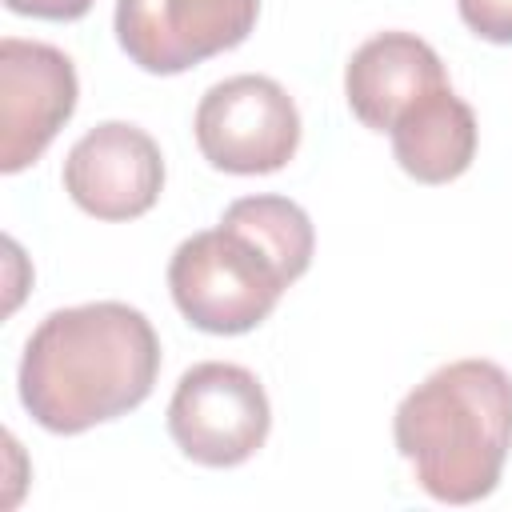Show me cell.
Segmentation results:
<instances>
[{
    "label": "cell",
    "instance_id": "obj_1",
    "mask_svg": "<svg viewBox=\"0 0 512 512\" xmlns=\"http://www.w3.org/2000/svg\"><path fill=\"white\" fill-rule=\"evenodd\" d=\"M160 376L152 320L120 300L48 312L20 356V404L56 432L76 436L140 408Z\"/></svg>",
    "mask_w": 512,
    "mask_h": 512
},
{
    "label": "cell",
    "instance_id": "obj_2",
    "mask_svg": "<svg viewBox=\"0 0 512 512\" xmlns=\"http://www.w3.org/2000/svg\"><path fill=\"white\" fill-rule=\"evenodd\" d=\"M312 220L288 196H240L216 228L192 232L168 260V288L184 320L212 336L264 324L312 264Z\"/></svg>",
    "mask_w": 512,
    "mask_h": 512
},
{
    "label": "cell",
    "instance_id": "obj_3",
    "mask_svg": "<svg viewBox=\"0 0 512 512\" xmlns=\"http://www.w3.org/2000/svg\"><path fill=\"white\" fill-rule=\"evenodd\" d=\"M392 436L432 500L476 504L512 452V376L496 360H452L400 400Z\"/></svg>",
    "mask_w": 512,
    "mask_h": 512
},
{
    "label": "cell",
    "instance_id": "obj_4",
    "mask_svg": "<svg viewBox=\"0 0 512 512\" xmlns=\"http://www.w3.org/2000/svg\"><path fill=\"white\" fill-rule=\"evenodd\" d=\"M272 428L264 384L228 360L192 364L168 400V436L204 468H236L256 456Z\"/></svg>",
    "mask_w": 512,
    "mask_h": 512
},
{
    "label": "cell",
    "instance_id": "obj_5",
    "mask_svg": "<svg viewBox=\"0 0 512 512\" xmlns=\"http://www.w3.org/2000/svg\"><path fill=\"white\" fill-rule=\"evenodd\" d=\"M196 144L220 172L264 176L284 168L300 148V112L272 76H228L196 104Z\"/></svg>",
    "mask_w": 512,
    "mask_h": 512
},
{
    "label": "cell",
    "instance_id": "obj_6",
    "mask_svg": "<svg viewBox=\"0 0 512 512\" xmlns=\"http://www.w3.org/2000/svg\"><path fill=\"white\" fill-rule=\"evenodd\" d=\"M260 0H116V40L132 64L156 76L228 52L256 28Z\"/></svg>",
    "mask_w": 512,
    "mask_h": 512
},
{
    "label": "cell",
    "instance_id": "obj_7",
    "mask_svg": "<svg viewBox=\"0 0 512 512\" xmlns=\"http://www.w3.org/2000/svg\"><path fill=\"white\" fill-rule=\"evenodd\" d=\"M72 60L40 40H0V168L20 172L44 156L52 136L76 112Z\"/></svg>",
    "mask_w": 512,
    "mask_h": 512
},
{
    "label": "cell",
    "instance_id": "obj_8",
    "mask_svg": "<svg viewBox=\"0 0 512 512\" xmlns=\"http://www.w3.org/2000/svg\"><path fill=\"white\" fill-rule=\"evenodd\" d=\"M160 188V144L128 120L88 128L64 156V192L96 220H136L160 200Z\"/></svg>",
    "mask_w": 512,
    "mask_h": 512
},
{
    "label": "cell",
    "instance_id": "obj_9",
    "mask_svg": "<svg viewBox=\"0 0 512 512\" xmlns=\"http://www.w3.org/2000/svg\"><path fill=\"white\" fill-rule=\"evenodd\" d=\"M444 64L428 40L416 32H376L364 40L344 68V96L352 116L372 132H392V124L428 92L444 88Z\"/></svg>",
    "mask_w": 512,
    "mask_h": 512
},
{
    "label": "cell",
    "instance_id": "obj_10",
    "mask_svg": "<svg viewBox=\"0 0 512 512\" xmlns=\"http://www.w3.org/2000/svg\"><path fill=\"white\" fill-rule=\"evenodd\" d=\"M396 164L420 184H448L468 172L476 156V112L452 92V84L420 96L392 124Z\"/></svg>",
    "mask_w": 512,
    "mask_h": 512
},
{
    "label": "cell",
    "instance_id": "obj_11",
    "mask_svg": "<svg viewBox=\"0 0 512 512\" xmlns=\"http://www.w3.org/2000/svg\"><path fill=\"white\" fill-rule=\"evenodd\" d=\"M460 20L492 44H512V0H456Z\"/></svg>",
    "mask_w": 512,
    "mask_h": 512
},
{
    "label": "cell",
    "instance_id": "obj_12",
    "mask_svg": "<svg viewBox=\"0 0 512 512\" xmlns=\"http://www.w3.org/2000/svg\"><path fill=\"white\" fill-rule=\"evenodd\" d=\"M12 12L20 16H36V20H80L92 0H4Z\"/></svg>",
    "mask_w": 512,
    "mask_h": 512
}]
</instances>
